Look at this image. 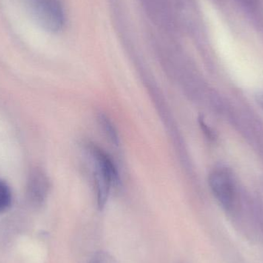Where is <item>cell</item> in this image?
<instances>
[{"instance_id": "6da1fadb", "label": "cell", "mask_w": 263, "mask_h": 263, "mask_svg": "<svg viewBox=\"0 0 263 263\" xmlns=\"http://www.w3.org/2000/svg\"><path fill=\"white\" fill-rule=\"evenodd\" d=\"M89 154L93 166L97 204L100 210L106 205L112 185L119 182V174L112 159L97 145H89Z\"/></svg>"}, {"instance_id": "7a4b0ae2", "label": "cell", "mask_w": 263, "mask_h": 263, "mask_svg": "<svg viewBox=\"0 0 263 263\" xmlns=\"http://www.w3.org/2000/svg\"><path fill=\"white\" fill-rule=\"evenodd\" d=\"M31 15L38 25L50 32L61 31L66 15L62 0H29Z\"/></svg>"}, {"instance_id": "3957f363", "label": "cell", "mask_w": 263, "mask_h": 263, "mask_svg": "<svg viewBox=\"0 0 263 263\" xmlns=\"http://www.w3.org/2000/svg\"><path fill=\"white\" fill-rule=\"evenodd\" d=\"M209 183L215 197L225 210H231L236 201V190L230 175L225 170H215Z\"/></svg>"}, {"instance_id": "277c9868", "label": "cell", "mask_w": 263, "mask_h": 263, "mask_svg": "<svg viewBox=\"0 0 263 263\" xmlns=\"http://www.w3.org/2000/svg\"><path fill=\"white\" fill-rule=\"evenodd\" d=\"M49 180L41 170L32 172L28 180V195L29 199L36 205H40L47 197L49 191Z\"/></svg>"}, {"instance_id": "5b68a950", "label": "cell", "mask_w": 263, "mask_h": 263, "mask_svg": "<svg viewBox=\"0 0 263 263\" xmlns=\"http://www.w3.org/2000/svg\"><path fill=\"white\" fill-rule=\"evenodd\" d=\"M98 120L99 122H100V126L103 128V131L106 133V136L109 137V139H110L114 144L118 145V133H117V129H116L115 126L112 124L110 120L108 118V117L104 115V114H100Z\"/></svg>"}, {"instance_id": "8992f818", "label": "cell", "mask_w": 263, "mask_h": 263, "mask_svg": "<svg viewBox=\"0 0 263 263\" xmlns=\"http://www.w3.org/2000/svg\"><path fill=\"white\" fill-rule=\"evenodd\" d=\"M12 204V193L9 185L0 179V213L6 211Z\"/></svg>"}, {"instance_id": "52a82bcc", "label": "cell", "mask_w": 263, "mask_h": 263, "mask_svg": "<svg viewBox=\"0 0 263 263\" xmlns=\"http://www.w3.org/2000/svg\"><path fill=\"white\" fill-rule=\"evenodd\" d=\"M89 263H119L117 259L107 252L100 251L92 256Z\"/></svg>"}, {"instance_id": "ba28073f", "label": "cell", "mask_w": 263, "mask_h": 263, "mask_svg": "<svg viewBox=\"0 0 263 263\" xmlns=\"http://www.w3.org/2000/svg\"><path fill=\"white\" fill-rule=\"evenodd\" d=\"M201 125H202V127L203 128V130L205 131V133H206L207 136L209 137H213V132L210 130V128L207 127L206 125L203 122H201Z\"/></svg>"}]
</instances>
